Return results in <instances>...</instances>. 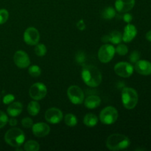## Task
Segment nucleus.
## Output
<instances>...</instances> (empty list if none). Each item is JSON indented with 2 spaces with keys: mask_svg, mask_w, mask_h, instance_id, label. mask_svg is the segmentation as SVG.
Here are the masks:
<instances>
[{
  "mask_svg": "<svg viewBox=\"0 0 151 151\" xmlns=\"http://www.w3.org/2000/svg\"><path fill=\"white\" fill-rule=\"evenodd\" d=\"M83 82L90 87H97L102 82V74L96 66L87 65L83 66L81 72Z\"/></svg>",
  "mask_w": 151,
  "mask_h": 151,
  "instance_id": "f257e3e1",
  "label": "nucleus"
},
{
  "mask_svg": "<svg viewBox=\"0 0 151 151\" xmlns=\"http://www.w3.org/2000/svg\"><path fill=\"white\" fill-rule=\"evenodd\" d=\"M131 145L129 138L123 134H113L106 140V147L110 150L117 151L128 148Z\"/></svg>",
  "mask_w": 151,
  "mask_h": 151,
  "instance_id": "f03ea898",
  "label": "nucleus"
},
{
  "mask_svg": "<svg viewBox=\"0 0 151 151\" xmlns=\"http://www.w3.org/2000/svg\"><path fill=\"white\" fill-rule=\"evenodd\" d=\"M4 140L11 147H19L24 142L25 135L22 130L18 128L9 129L4 135Z\"/></svg>",
  "mask_w": 151,
  "mask_h": 151,
  "instance_id": "7ed1b4c3",
  "label": "nucleus"
},
{
  "mask_svg": "<svg viewBox=\"0 0 151 151\" xmlns=\"http://www.w3.org/2000/svg\"><path fill=\"white\" fill-rule=\"evenodd\" d=\"M122 102L124 107L128 110L134 109L139 101V95L134 88L130 87L123 88L121 94Z\"/></svg>",
  "mask_w": 151,
  "mask_h": 151,
  "instance_id": "20e7f679",
  "label": "nucleus"
},
{
  "mask_svg": "<svg viewBox=\"0 0 151 151\" xmlns=\"http://www.w3.org/2000/svg\"><path fill=\"white\" fill-rule=\"evenodd\" d=\"M118 119V111L113 106H107L100 114V122L105 125H112Z\"/></svg>",
  "mask_w": 151,
  "mask_h": 151,
  "instance_id": "39448f33",
  "label": "nucleus"
},
{
  "mask_svg": "<svg viewBox=\"0 0 151 151\" xmlns=\"http://www.w3.org/2000/svg\"><path fill=\"white\" fill-rule=\"evenodd\" d=\"M115 53V48L113 45L106 44L101 46L98 51V58L101 63H107L113 59Z\"/></svg>",
  "mask_w": 151,
  "mask_h": 151,
  "instance_id": "423d86ee",
  "label": "nucleus"
},
{
  "mask_svg": "<svg viewBox=\"0 0 151 151\" xmlns=\"http://www.w3.org/2000/svg\"><path fill=\"white\" fill-rule=\"evenodd\" d=\"M67 96L71 103L75 105H81L84 101V93L78 86H71L67 89Z\"/></svg>",
  "mask_w": 151,
  "mask_h": 151,
  "instance_id": "0eeeda50",
  "label": "nucleus"
},
{
  "mask_svg": "<svg viewBox=\"0 0 151 151\" xmlns=\"http://www.w3.org/2000/svg\"><path fill=\"white\" fill-rule=\"evenodd\" d=\"M47 93V86L42 83H35L30 86L29 94L34 100H41L46 97Z\"/></svg>",
  "mask_w": 151,
  "mask_h": 151,
  "instance_id": "6e6552de",
  "label": "nucleus"
},
{
  "mask_svg": "<svg viewBox=\"0 0 151 151\" xmlns=\"http://www.w3.org/2000/svg\"><path fill=\"white\" fill-rule=\"evenodd\" d=\"M114 72L118 76L127 78L131 77L134 73V67L131 63L128 62H119L114 66Z\"/></svg>",
  "mask_w": 151,
  "mask_h": 151,
  "instance_id": "1a4fd4ad",
  "label": "nucleus"
},
{
  "mask_svg": "<svg viewBox=\"0 0 151 151\" xmlns=\"http://www.w3.org/2000/svg\"><path fill=\"white\" fill-rule=\"evenodd\" d=\"M40 40V33L36 28L30 27L24 32V41L29 46H35Z\"/></svg>",
  "mask_w": 151,
  "mask_h": 151,
  "instance_id": "9d476101",
  "label": "nucleus"
},
{
  "mask_svg": "<svg viewBox=\"0 0 151 151\" xmlns=\"http://www.w3.org/2000/svg\"><path fill=\"white\" fill-rule=\"evenodd\" d=\"M44 118L48 122L51 124H58L63 119V116L61 111L58 108H50L47 109L45 112Z\"/></svg>",
  "mask_w": 151,
  "mask_h": 151,
  "instance_id": "9b49d317",
  "label": "nucleus"
},
{
  "mask_svg": "<svg viewBox=\"0 0 151 151\" xmlns=\"http://www.w3.org/2000/svg\"><path fill=\"white\" fill-rule=\"evenodd\" d=\"M13 60L15 64L21 69H25L30 64V59L29 55L23 50H19L15 52Z\"/></svg>",
  "mask_w": 151,
  "mask_h": 151,
  "instance_id": "f8f14e48",
  "label": "nucleus"
},
{
  "mask_svg": "<svg viewBox=\"0 0 151 151\" xmlns=\"http://www.w3.org/2000/svg\"><path fill=\"white\" fill-rule=\"evenodd\" d=\"M134 69L137 73L144 76L151 75V62L146 60H139L135 63Z\"/></svg>",
  "mask_w": 151,
  "mask_h": 151,
  "instance_id": "ddd939ff",
  "label": "nucleus"
},
{
  "mask_svg": "<svg viewBox=\"0 0 151 151\" xmlns=\"http://www.w3.org/2000/svg\"><path fill=\"white\" fill-rule=\"evenodd\" d=\"M32 131L35 137H44L50 134V127L44 122H38L32 125Z\"/></svg>",
  "mask_w": 151,
  "mask_h": 151,
  "instance_id": "4468645a",
  "label": "nucleus"
},
{
  "mask_svg": "<svg viewBox=\"0 0 151 151\" xmlns=\"http://www.w3.org/2000/svg\"><path fill=\"white\" fill-rule=\"evenodd\" d=\"M135 5V0H116L115 9L119 13H127Z\"/></svg>",
  "mask_w": 151,
  "mask_h": 151,
  "instance_id": "2eb2a0df",
  "label": "nucleus"
},
{
  "mask_svg": "<svg viewBox=\"0 0 151 151\" xmlns=\"http://www.w3.org/2000/svg\"><path fill=\"white\" fill-rule=\"evenodd\" d=\"M137 35V29L134 24H128L124 29L122 34V41L125 43H129L135 38Z\"/></svg>",
  "mask_w": 151,
  "mask_h": 151,
  "instance_id": "dca6fc26",
  "label": "nucleus"
},
{
  "mask_svg": "<svg viewBox=\"0 0 151 151\" xmlns=\"http://www.w3.org/2000/svg\"><path fill=\"white\" fill-rule=\"evenodd\" d=\"M23 110V106L20 102H13L7 107V112L11 117H16L21 114Z\"/></svg>",
  "mask_w": 151,
  "mask_h": 151,
  "instance_id": "f3484780",
  "label": "nucleus"
},
{
  "mask_svg": "<svg viewBox=\"0 0 151 151\" xmlns=\"http://www.w3.org/2000/svg\"><path fill=\"white\" fill-rule=\"evenodd\" d=\"M101 103V99L99 96L97 95H91L84 100V106L89 109H94L98 107Z\"/></svg>",
  "mask_w": 151,
  "mask_h": 151,
  "instance_id": "a211bd4d",
  "label": "nucleus"
},
{
  "mask_svg": "<svg viewBox=\"0 0 151 151\" xmlns=\"http://www.w3.org/2000/svg\"><path fill=\"white\" fill-rule=\"evenodd\" d=\"M98 122V117L94 114L88 113L85 115L83 118V123L86 126L92 128L94 127Z\"/></svg>",
  "mask_w": 151,
  "mask_h": 151,
  "instance_id": "6ab92c4d",
  "label": "nucleus"
},
{
  "mask_svg": "<svg viewBox=\"0 0 151 151\" xmlns=\"http://www.w3.org/2000/svg\"><path fill=\"white\" fill-rule=\"evenodd\" d=\"M40 105L36 100L29 102V103L27 106V112L31 116H36L40 111Z\"/></svg>",
  "mask_w": 151,
  "mask_h": 151,
  "instance_id": "aec40b11",
  "label": "nucleus"
},
{
  "mask_svg": "<svg viewBox=\"0 0 151 151\" xmlns=\"http://www.w3.org/2000/svg\"><path fill=\"white\" fill-rule=\"evenodd\" d=\"M116 16V9L112 7H107L102 12V17L107 20L114 19Z\"/></svg>",
  "mask_w": 151,
  "mask_h": 151,
  "instance_id": "412c9836",
  "label": "nucleus"
},
{
  "mask_svg": "<svg viewBox=\"0 0 151 151\" xmlns=\"http://www.w3.org/2000/svg\"><path fill=\"white\" fill-rule=\"evenodd\" d=\"M109 38H110V42L113 44H119L122 41V34L119 31H113L109 34Z\"/></svg>",
  "mask_w": 151,
  "mask_h": 151,
  "instance_id": "4be33fe9",
  "label": "nucleus"
},
{
  "mask_svg": "<svg viewBox=\"0 0 151 151\" xmlns=\"http://www.w3.org/2000/svg\"><path fill=\"white\" fill-rule=\"evenodd\" d=\"M24 149L26 151H38L40 149V145L36 141L29 140L24 144Z\"/></svg>",
  "mask_w": 151,
  "mask_h": 151,
  "instance_id": "5701e85b",
  "label": "nucleus"
},
{
  "mask_svg": "<svg viewBox=\"0 0 151 151\" xmlns=\"http://www.w3.org/2000/svg\"><path fill=\"white\" fill-rule=\"evenodd\" d=\"M64 122L68 126L74 127L78 124V119L73 114H67L64 116Z\"/></svg>",
  "mask_w": 151,
  "mask_h": 151,
  "instance_id": "b1692460",
  "label": "nucleus"
},
{
  "mask_svg": "<svg viewBox=\"0 0 151 151\" xmlns=\"http://www.w3.org/2000/svg\"><path fill=\"white\" fill-rule=\"evenodd\" d=\"M47 47H46V46L44 44H39V43H38L35 45V53L38 57H43V56L45 55L46 53H47Z\"/></svg>",
  "mask_w": 151,
  "mask_h": 151,
  "instance_id": "393cba45",
  "label": "nucleus"
},
{
  "mask_svg": "<svg viewBox=\"0 0 151 151\" xmlns=\"http://www.w3.org/2000/svg\"><path fill=\"white\" fill-rule=\"evenodd\" d=\"M28 72L30 75V76L33 77V78H38L41 75V69L37 65H33V66H31L28 69Z\"/></svg>",
  "mask_w": 151,
  "mask_h": 151,
  "instance_id": "a878e982",
  "label": "nucleus"
},
{
  "mask_svg": "<svg viewBox=\"0 0 151 151\" xmlns=\"http://www.w3.org/2000/svg\"><path fill=\"white\" fill-rule=\"evenodd\" d=\"M115 52L119 55H125L128 52V47L125 44H119L115 48Z\"/></svg>",
  "mask_w": 151,
  "mask_h": 151,
  "instance_id": "bb28decb",
  "label": "nucleus"
},
{
  "mask_svg": "<svg viewBox=\"0 0 151 151\" xmlns=\"http://www.w3.org/2000/svg\"><path fill=\"white\" fill-rule=\"evenodd\" d=\"M9 13L6 9H0V24H3L7 21Z\"/></svg>",
  "mask_w": 151,
  "mask_h": 151,
  "instance_id": "cd10ccee",
  "label": "nucleus"
},
{
  "mask_svg": "<svg viewBox=\"0 0 151 151\" xmlns=\"http://www.w3.org/2000/svg\"><path fill=\"white\" fill-rule=\"evenodd\" d=\"M8 122V117L4 112L0 111V129L2 128Z\"/></svg>",
  "mask_w": 151,
  "mask_h": 151,
  "instance_id": "c85d7f7f",
  "label": "nucleus"
},
{
  "mask_svg": "<svg viewBox=\"0 0 151 151\" xmlns=\"http://www.w3.org/2000/svg\"><path fill=\"white\" fill-rule=\"evenodd\" d=\"M22 126L25 128H32V125H33V121L31 118L29 117H24V119H22Z\"/></svg>",
  "mask_w": 151,
  "mask_h": 151,
  "instance_id": "c756f323",
  "label": "nucleus"
},
{
  "mask_svg": "<svg viewBox=\"0 0 151 151\" xmlns=\"http://www.w3.org/2000/svg\"><path fill=\"white\" fill-rule=\"evenodd\" d=\"M139 58H140V53L138 51H137V50L132 52L131 54L129 56L130 61H131V63H137V62L139 60Z\"/></svg>",
  "mask_w": 151,
  "mask_h": 151,
  "instance_id": "7c9ffc66",
  "label": "nucleus"
},
{
  "mask_svg": "<svg viewBox=\"0 0 151 151\" xmlns=\"http://www.w3.org/2000/svg\"><path fill=\"white\" fill-rule=\"evenodd\" d=\"M15 100V96L12 94H8L3 97V103L4 104L9 105L13 103Z\"/></svg>",
  "mask_w": 151,
  "mask_h": 151,
  "instance_id": "2f4dec72",
  "label": "nucleus"
},
{
  "mask_svg": "<svg viewBox=\"0 0 151 151\" xmlns=\"http://www.w3.org/2000/svg\"><path fill=\"white\" fill-rule=\"evenodd\" d=\"M76 60L79 64H81V63H83L86 60V55L84 54V52H79L77 53L76 55Z\"/></svg>",
  "mask_w": 151,
  "mask_h": 151,
  "instance_id": "473e14b6",
  "label": "nucleus"
},
{
  "mask_svg": "<svg viewBox=\"0 0 151 151\" xmlns=\"http://www.w3.org/2000/svg\"><path fill=\"white\" fill-rule=\"evenodd\" d=\"M122 18H123V20L128 24L131 23V21L133 20L132 15H131V13H128V12H127V13H125V14L123 15V17Z\"/></svg>",
  "mask_w": 151,
  "mask_h": 151,
  "instance_id": "72a5a7b5",
  "label": "nucleus"
},
{
  "mask_svg": "<svg viewBox=\"0 0 151 151\" xmlns=\"http://www.w3.org/2000/svg\"><path fill=\"white\" fill-rule=\"evenodd\" d=\"M77 27L80 30H84L86 29V24L84 22V21L83 19L80 20L79 22L77 23Z\"/></svg>",
  "mask_w": 151,
  "mask_h": 151,
  "instance_id": "f704fd0d",
  "label": "nucleus"
},
{
  "mask_svg": "<svg viewBox=\"0 0 151 151\" xmlns=\"http://www.w3.org/2000/svg\"><path fill=\"white\" fill-rule=\"evenodd\" d=\"M8 123L10 126L14 127L18 124V121H17V119H15V117H12V118H10V119H8Z\"/></svg>",
  "mask_w": 151,
  "mask_h": 151,
  "instance_id": "c9c22d12",
  "label": "nucleus"
},
{
  "mask_svg": "<svg viewBox=\"0 0 151 151\" xmlns=\"http://www.w3.org/2000/svg\"><path fill=\"white\" fill-rule=\"evenodd\" d=\"M102 41L103 43H108L110 42V38H109V35H106L104 36H103L102 38Z\"/></svg>",
  "mask_w": 151,
  "mask_h": 151,
  "instance_id": "e433bc0d",
  "label": "nucleus"
},
{
  "mask_svg": "<svg viewBox=\"0 0 151 151\" xmlns=\"http://www.w3.org/2000/svg\"><path fill=\"white\" fill-rule=\"evenodd\" d=\"M145 37H146V39H147V41H150V42H151V30L148 31V32L146 33Z\"/></svg>",
  "mask_w": 151,
  "mask_h": 151,
  "instance_id": "4c0bfd02",
  "label": "nucleus"
},
{
  "mask_svg": "<svg viewBox=\"0 0 151 151\" xmlns=\"http://www.w3.org/2000/svg\"><path fill=\"white\" fill-rule=\"evenodd\" d=\"M150 132H151V125H150Z\"/></svg>",
  "mask_w": 151,
  "mask_h": 151,
  "instance_id": "58836bf2",
  "label": "nucleus"
}]
</instances>
